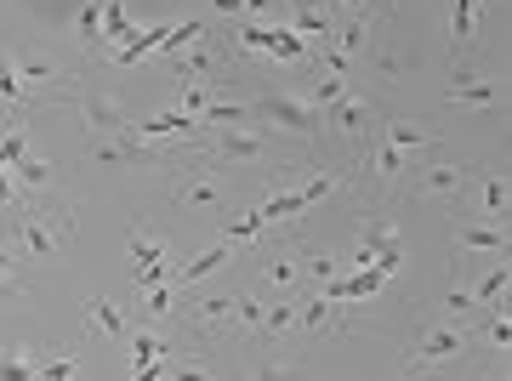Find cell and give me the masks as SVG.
<instances>
[{"mask_svg": "<svg viewBox=\"0 0 512 381\" xmlns=\"http://www.w3.org/2000/svg\"><path fill=\"white\" fill-rule=\"evenodd\" d=\"M6 239L23 251V262H46V256H57L74 239V211L46 205V200H23L12 211V222H6Z\"/></svg>", "mask_w": 512, "mask_h": 381, "instance_id": "cell-1", "label": "cell"}, {"mask_svg": "<svg viewBox=\"0 0 512 381\" xmlns=\"http://www.w3.org/2000/svg\"><path fill=\"white\" fill-rule=\"evenodd\" d=\"M473 353V330L467 319L456 313H427L421 319V336L404 347V376H427V370H439V364H456Z\"/></svg>", "mask_w": 512, "mask_h": 381, "instance_id": "cell-2", "label": "cell"}, {"mask_svg": "<svg viewBox=\"0 0 512 381\" xmlns=\"http://www.w3.org/2000/svg\"><path fill=\"white\" fill-rule=\"evenodd\" d=\"M251 120L262 131H285V137H302V143L325 137V109H319V103H308L296 86L256 91V97H251Z\"/></svg>", "mask_w": 512, "mask_h": 381, "instance_id": "cell-3", "label": "cell"}, {"mask_svg": "<svg viewBox=\"0 0 512 381\" xmlns=\"http://www.w3.org/2000/svg\"><path fill=\"white\" fill-rule=\"evenodd\" d=\"M171 205L177 211H194V217H217V211L234 205V188H228V177H222L217 165H205L188 148V160L171 165Z\"/></svg>", "mask_w": 512, "mask_h": 381, "instance_id": "cell-4", "label": "cell"}, {"mask_svg": "<svg viewBox=\"0 0 512 381\" xmlns=\"http://www.w3.org/2000/svg\"><path fill=\"white\" fill-rule=\"evenodd\" d=\"M171 319L183 325V342H228V336H239L234 325V291H211L200 296V302H183V308H171Z\"/></svg>", "mask_w": 512, "mask_h": 381, "instance_id": "cell-5", "label": "cell"}, {"mask_svg": "<svg viewBox=\"0 0 512 381\" xmlns=\"http://www.w3.org/2000/svg\"><path fill=\"white\" fill-rule=\"evenodd\" d=\"M325 137H336V143H348L353 154H365L370 143H376V109H370L365 97H336L325 109Z\"/></svg>", "mask_w": 512, "mask_h": 381, "instance_id": "cell-6", "label": "cell"}, {"mask_svg": "<svg viewBox=\"0 0 512 381\" xmlns=\"http://www.w3.org/2000/svg\"><path fill=\"white\" fill-rule=\"evenodd\" d=\"M165 63H171V74L183 80V86H217L222 74H228V52H222L217 40H188V46H177V52H165Z\"/></svg>", "mask_w": 512, "mask_h": 381, "instance_id": "cell-7", "label": "cell"}, {"mask_svg": "<svg viewBox=\"0 0 512 381\" xmlns=\"http://www.w3.org/2000/svg\"><path fill=\"white\" fill-rule=\"evenodd\" d=\"M251 279H256V291L262 296L302 291V245H279L274 256H262V262L251 268Z\"/></svg>", "mask_w": 512, "mask_h": 381, "instance_id": "cell-8", "label": "cell"}, {"mask_svg": "<svg viewBox=\"0 0 512 381\" xmlns=\"http://www.w3.org/2000/svg\"><path fill=\"white\" fill-rule=\"evenodd\" d=\"M80 97H74V109H80V120H86V131L92 137H114V131H126L131 120L120 109H114V97L103 86H74Z\"/></svg>", "mask_w": 512, "mask_h": 381, "instance_id": "cell-9", "label": "cell"}, {"mask_svg": "<svg viewBox=\"0 0 512 381\" xmlns=\"http://www.w3.org/2000/svg\"><path fill=\"white\" fill-rule=\"evenodd\" d=\"M507 222L495 217H478V222H461L456 228V256H507Z\"/></svg>", "mask_w": 512, "mask_h": 381, "instance_id": "cell-10", "label": "cell"}, {"mask_svg": "<svg viewBox=\"0 0 512 381\" xmlns=\"http://www.w3.org/2000/svg\"><path fill=\"white\" fill-rule=\"evenodd\" d=\"M467 182H473V171L467 165H427V171H416V194H427V200H467Z\"/></svg>", "mask_w": 512, "mask_h": 381, "instance_id": "cell-11", "label": "cell"}, {"mask_svg": "<svg viewBox=\"0 0 512 381\" xmlns=\"http://www.w3.org/2000/svg\"><path fill=\"white\" fill-rule=\"evenodd\" d=\"M444 97H450L456 109H495V103H501V86H495V80H484V74H467L456 63V74H450V91H444Z\"/></svg>", "mask_w": 512, "mask_h": 381, "instance_id": "cell-12", "label": "cell"}, {"mask_svg": "<svg viewBox=\"0 0 512 381\" xmlns=\"http://www.w3.org/2000/svg\"><path fill=\"white\" fill-rule=\"evenodd\" d=\"M228 262H234V245L222 239V245H211V251H205V256H194L188 268H171V279H177V291H188V285H205L211 273H222V268H228Z\"/></svg>", "mask_w": 512, "mask_h": 381, "instance_id": "cell-13", "label": "cell"}, {"mask_svg": "<svg viewBox=\"0 0 512 381\" xmlns=\"http://www.w3.org/2000/svg\"><path fill=\"white\" fill-rule=\"evenodd\" d=\"M29 262H23V251L12 245V239H0V302H23L29 296Z\"/></svg>", "mask_w": 512, "mask_h": 381, "instance_id": "cell-14", "label": "cell"}, {"mask_svg": "<svg viewBox=\"0 0 512 381\" xmlns=\"http://www.w3.org/2000/svg\"><path fill=\"white\" fill-rule=\"evenodd\" d=\"M507 285H512V268H507V256H495L490 268H478V279L467 291H473L478 308H495V302H507Z\"/></svg>", "mask_w": 512, "mask_h": 381, "instance_id": "cell-15", "label": "cell"}, {"mask_svg": "<svg viewBox=\"0 0 512 381\" xmlns=\"http://www.w3.org/2000/svg\"><path fill=\"white\" fill-rule=\"evenodd\" d=\"M12 182L23 188V200H46V194H52V182H57V171L46 160H35V154H23V160L12 165Z\"/></svg>", "mask_w": 512, "mask_h": 381, "instance_id": "cell-16", "label": "cell"}, {"mask_svg": "<svg viewBox=\"0 0 512 381\" xmlns=\"http://www.w3.org/2000/svg\"><path fill=\"white\" fill-rule=\"evenodd\" d=\"M160 347H165V325H137L131 330V376H143L154 370V359H160Z\"/></svg>", "mask_w": 512, "mask_h": 381, "instance_id": "cell-17", "label": "cell"}, {"mask_svg": "<svg viewBox=\"0 0 512 381\" xmlns=\"http://www.w3.org/2000/svg\"><path fill=\"white\" fill-rule=\"evenodd\" d=\"M126 319L131 313L120 308V302H109V296H92V302H86V330H92V336H126Z\"/></svg>", "mask_w": 512, "mask_h": 381, "instance_id": "cell-18", "label": "cell"}, {"mask_svg": "<svg viewBox=\"0 0 512 381\" xmlns=\"http://www.w3.org/2000/svg\"><path fill=\"white\" fill-rule=\"evenodd\" d=\"M467 200L478 205V217L507 222V177H478V188L467 182Z\"/></svg>", "mask_w": 512, "mask_h": 381, "instance_id": "cell-19", "label": "cell"}, {"mask_svg": "<svg viewBox=\"0 0 512 381\" xmlns=\"http://www.w3.org/2000/svg\"><path fill=\"white\" fill-rule=\"evenodd\" d=\"M74 35H80V52L103 57V0H80V18H74Z\"/></svg>", "mask_w": 512, "mask_h": 381, "instance_id": "cell-20", "label": "cell"}, {"mask_svg": "<svg viewBox=\"0 0 512 381\" xmlns=\"http://www.w3.org/2000/svg\"><path fill=\"white\" fill-rule=\"evenodd\" d=\"M376 137L393 148H404V154H416V148H433L439 143V131H427V126H410V120H387V126H376Z\"/></svg>", "mask_w": 512, "mask_h": 381, "instance_id": "cell-21", "label": "cell"}, {"mask_svg": "<svg viewBox=\"0 0 512 381\" xmlns=\"http://www.w3.org/2000/svg\"><path fill=\"white\" fill-rule=\"evenodd\" d=\"M12 69L23 74V86H63V69H57L52 57H35V52H12Z\"/></svg>", "mask_w": 512, "mask_h": 381, "instance_id": "cell-22", "label": "cell"}, {"mask_svg": "<svg viewBox=\"0 0 512 381\" xmlns=\"http://www.w3.org/2000/svg\"><path fill=\"white\" fill-rule=\"evenodd\" d=\"M35 347L23 342H0V381H35Z\"/></svg>", "mask_w": 512, "mask_h": 381, "instance_id": "cell-23", "label": "cell"}, {"mask_svg": "<svg viewBox=\"0 0 512 381\" xmlns=\"http://www.w3.org/2000/svg\"><path fill=\"white\" fill-rule=\"evenodd\" d=\"M478 35V0H450V46H473Z\"/></svg>", "mask_w": 512, "mask_h": 381, "instance_id": "cell-24", "label": "cell"}, {"mask_svg": "<svg viewBox=\"0 0 512 381\" xmlns=\"http://www.w3.org/2000/svg\"><path fill=\"white\" fill-rule=\"evenodd\" d=\"M274 6L279 0H217V12L234 23H274Z\"/></svg>", "mask_w": 512, "mask_h": 381, "instance_id": "cell-25", "label": "cell"}, {"mask_svg": "<svg viewBox=\"0 0 512 381\" xmlns=\"http://www.w3.org/2000/svg\"><path fill=\"white\" fill-rule=\"evenodd\" d=\"M131 35V18H126V0H103V57H109L114 40H126ZM97 57V63H103Z\"/></svg>", "mask_w": 512, "mask_h": 381, "instance_id": "cell-26", "label": "cell"}, {"mask_svg": "<svg viewBox=\"0 0 512 381\" xmlns=\"http://www.w3.org/2000/svg\"><path fill=\"white\" fill-rule=\"evenodd\" d=\"M0 103H6V109H23V103H29V86H23V74L12 69V52L0 57Z\"/></svg>", "mask_w": 512, "mask_h": 381, "instance_id": "cell-27", "label": "cell"}, {"mask_svg": "<svg viewBox=\"0 0 512 381\" xmlns=\"http://www.w3.org/2000/svg\"><path fill=\"white\" fill-rule=\"evenodd\" d=\"M69 376H80V359L74 353H63V359H46L40 353L35 359V381H69Z\"/></svg>", "mask_w": 512, "mask_h": 381, "instance_id": "cell-28", "label": "cell"}]
</instances>
